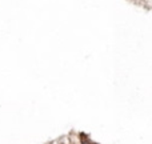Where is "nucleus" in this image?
Listing matches in <instances>:
<instances>
[]
</instances>
